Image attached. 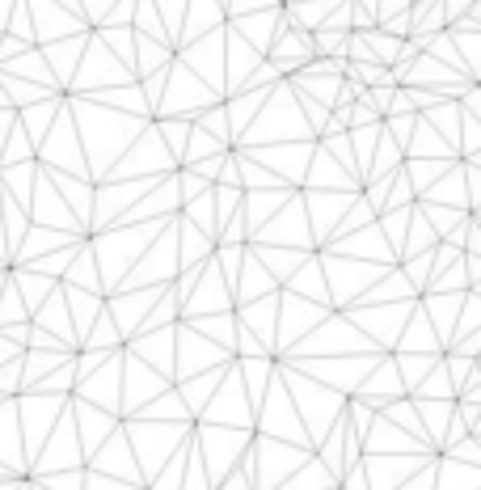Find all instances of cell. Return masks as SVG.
Instances as JSON below:
<instances>
[{
  "instance_id": "obj_1",
  "label": "cell",
  "mask_w": 481,
  "mask_h": 490,
  "mask_svg": "<svg viewBox=\"0 0 481 490\" xmlns=\"http://www.w3.org/2000/svg\"><path fill=\"white\" fill-rule=\"evenodd\" d=\"M317 47H321V51H338V47H342V38H338V34H321V42H317Z\"/></svg>"
}]
</instances>
